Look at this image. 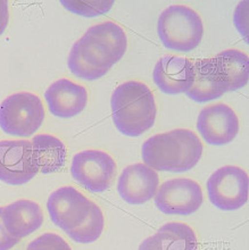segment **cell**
Masks as SVG:
<instances>
[{
  "label": "cell",
  "instance_id": "6da1fadb",
  "mask_svg": "<svg viewBox=\"0 0 249 250\" xmlns=\"http://www.w3.org/2000/svg\"><path fill=\"white\" fill-rule=\"evenodd\" d=\"M127 37L124 29L112 21L90 26L73 44L68 55L70 72L79 79L95 81L105 76L124 57Z\"/></svg>",
  "mask_w": 249,
  "mask_h": 250
},
{
  "label": "cell",
  "instance_id": "7a4b0ae2",
  "mask_svg": "<svg viewBox=\"0 0 249 250\" xmlns=\"http://www.w3.org/2000/svg\"><path fill=\"white\" fill-rule=\"evenodd\" d=\"M203 152L202 140L189 128L155 134L141 147L144 164L156 172H188L198 164Z\"/></svg>",
  "mask_w": 249,
  "mask_h": 250
},
{
  "label": "cell",
  "instance_id": "3957f363",
  "mask_svg": "<svg viewBox=\"0 0 249 250\" xmlns=\"http://www.w3.org/2000/svg\"><path fill=\"white\" fill-rule=\"evenodd\" d=\"M112 119L117 130L137 138L155 124L157 106L149 86L140 81H126L114 90L110 98Z\"/></svg>",
  "mask_w": 249,
  "mask_h": 250
},
{
  "label": "cell",
  "instance_id": "277c9868",
  "mask_svg": "<svg viewBox=\"0 0 249 250\" xmlns=\"http://www.w3.org/2000/svg\"><path fill=\"white\" fill-rule=\"evenodd\" d=\"M204 23L195 9L186 5H172L162 12L157 21V34L166 49L190 53L203 41Z\"/></svg>",
  "mask_w": 249,
  "mask_h": 250
},
{
  "label": "cell",
  "instance_id": "5b68a950",
  "mask_svg": "<svg viewBox=\"0 0 249 250\" xmlns=\"http://www.w3.org/2000/svg\"><path fill=\"white\" fill-rule=\"evenodd\" d=\"M46 112L42 100L32 92H16L0 104V128L6 134L30 138L42 126Z\"/></svg>",
  "mask_w": 249,
  "mask_h": 250
},
{
  "label": "cell",
  "instance_id": "8992f818",
  "mask_svg": "<svg viewBox=\"0 0 249 250\" xmlns=\"http://www.w3.org/2000/svg\"><path fill=\"white\" fill-rule=\"evenodd\" d=\"M206 187L210 204L221 210H237L248 201V174L239 166L227 165L216 169Z\"/></svg>",
  "mask_w": 249,
  "mask_h": 250
},
{
  "label": "cell",
  "instance_id": "52a82bcc",
  "mask_svg": "<svg viewBox=\"0 0 249 250\" xmlns=\"http://www.w3.org/2000/svg\"><path fill=\"white\" fill-rule=\"evenodd\" d=\"M117 166L114 158L100 149H86L74 155L71 175L91 192H105L112 187Z\"/></svg>",
  "mask_w": 249,
  "mask_h": 250
},
{
  "label": "cell",
  "instance_id": "ba28073f",
  "mask_svg": "<svg viewBox=\"0 0 249 250\" xmlns=\"http://www.w3.org/2000/svg\"><path fill=\"white\" fill-rule=\"evenodd\" d=\"M154 200L162 213L188 216L203 206L204 194L202 187L195 180L176 178L162 183Z\"/></svg>",
  "mask_w": 249,
  "mask_h": 250
},
{
  "label": "cell",
  "instance_id": "9c48e42d",
  "mask_svg": "<svg viewBox=\"0 0 249 250\" xmlns=\"http://www.w3.org/2000/svg\"><path fill=\"white\" fill-rule=\"evenodd\" d=\"M92 201L74 187L58 188L47 201V210L53 223L67 233L86 220Z\"/></svg>",
  "mask_w": 249,
  "mask_h": 250
},
{
  "label": "cell",
  "instance_id": "30bf717a",
  "mask_svg": "<svg viewBox=\"0 0 249 250\" xmlns=\"http://www.w3.org/2000/svg\"><path fill=\"white\" fill-rule=\"evenodd\" d=\"M38 172L31 141H0V181L9 186H23L36 178Z\"/></svg>",
  "mask_w": 249,
  "mask_h": 250
},
{
  "label": "cell",
  "instance_id": "8fae6325",
  "mask_svg": "<svg viewBox=\"0 0 249 250\" xmlns=\"http://www.w3.org/2000/svg\"><path fill=\"white\" fill-rule=\"evenodd\" d=\"M197 130L208 145L217 147L228 145L239 133V117L227 104H214L200 110Z\"/></svg>",
  "mask_w": 249,
  "mask_h": 250
},
{
  "label": "cell",
  "instance_id": "7c38bea8",
  "mask_svg": "<svg viewBox=\"0 0 249 250\" xmlns=\"http://www.w3.org/2000/svg\"><path fill=\"white\" fill-rule=\"evenodd\" d=\"M160 187L157 172L144 163L127 166L117 180V192L126 204L138 206L153 199Z\"/></svg>",
  "mask_w": 249,
  "mask_h": 250
},
{
  "label": "cell",
  "instance_id": "4fadbf2b",
  "mask_svg": "<svg viewBox=\"0 0 249 250\" xmlns=\"http://www.w3.org/2000/svg\"><path fill=\"white\" fill-rule=\"evenodd\" d=\"M44 99L51 115L60 119H72L85 109L88 90L72 80L60 79L48 86Z\"/></svg>",
  "mask_w": 249,
  "mask_h": 250
},
{
  "label": "cell",
  "instance_id": "5bb4252c",
  "mask_svg": "<svg viewBox=\"0 0 249 250\" xmlns=\"http://www.w3.org/2000/svg\"><path fill=\"white\" fill-rule=\"evenodd\" d=\"M193 62L185 57L166 55L155 65L153 80L165 95L186 93L192 84Z\"/></svg>",
  "mask_w": 249,
  "mask_h": 250
},
{
  "label": "cell",
  "instance_id": "9a60e30c",
  "mask_svg": "<svg viewBox=\"0 0 249 250\" xmlns=\"http://www.w3.org/2000/svg\"><path fill=\"white\" fill-rule=\"evenodd\" d=\"M2 223L13 238L21 240L42 227V208L33 200H16L2 208Z\"/></svg>",
  "mask_w": 249,
  "mask_h": 250
},
{
  "label": "cell",
  "instance_id": "2e32d148",
  "mask_svg": "<svg viewBox=\"0 0 249 250\" xmlns=\"http://www.w3.org/2000/svg\"><path fill=\"white\" fill-rule=\"evenodd\" d=\"M228 92L214 58H205L193 62L192 84L186 92L187 97L197 104L219 99Z\"/></svg>",
  "mask_w": 249,
  "mask_h": 250
},
{
  "label": "cell",
  "instance_id": "e0dca14e",
  "mask_svg": "<svg viewBox=\"0 0 249 250\" xmlns=\"http://www.w3.org/2000/svg\"><path fill=\"white\" fill-rule=\"evenodd\" d=\"M196 232L182 222H169L141 242L138 250H197Z\"/></svg>",
  "mask_w": 249,
  "mask_h": 250
},
{
  "label": "cell",
  "instance_id": "ac0fdd59",
  "mask_svg": "<svg viewBox=\"0 0 249 250\" xmlns=\"http://www.w3.org/2000/svg\"><path fill=\"white\" fill-rule=\"evenodd\" d=\"M31 146L34 164L40 173L51 174L64 167L67 149L60 138L46 133L38 134L31 140Z\"/></svg>",
  "mask_w": 249,
  "mask_h": 250
},
{
  "label": "cell",
  "instance_id": "d6986e66",
  "mask_svg": "<svg viewBox=\"0 0 249 250\" xmlns=\"http://www.w3.org/2000/svg\"><path fill=\"white\" fill-rule=\"evenodd\" d=\"M216 67L226 83L228 92H233L247 85L249 80V57L238 49L221 51L215 57Z\"/></svg>",
  "mask_w": 249,
  "mask_h": 250
},
{
  "label": "cell",
  "instance_id": "ffe728a7",
  "mask_svg": "<svg viewBox=\"0 0 249 250\" xmlns=\"http://www.w3.org/2000/svg\"><path fill=\"white\" fill-rule=\"evenodd\" d=\"M104 230H105V216L102 208L92 201L91 209L86 220L80 227L68 231L67 234L78 244L88 245L98 240L102 237Z\"/></svg>",
  "mask_w": 249,
  "mask_h": 250
},
{
  "label": "cell",
  "instance_id": "44dd1931",
  "mask_svg": "<svg viewBox=\"0 0 249 250\" xmlns=\"http://www.w3.org/2000/svg\"><path fill=\"white\" fill-rule=\"evenodd\" d=\"M64 8L72 14L84 17H96L107 14L112 9L114 1H79V0H63L61 1Z\"/></svg>",
  "mask_w": 249,
  "mask_h": 250
},
{
  "label": "cell",
  "instance_id": "7402d4cb",
  "mask_svg": "<svg viewBox=\"0 0 249 250\" xmlns=\"http://www.w3.org/2000/svg\"><path fill=\"white\" fill-rule=\"evenodd\" d=\"M26 250H72V248L61 235L48 232L31 241Z\"/></svg>",
  "mask_w": 249,
  "mask_h": 250
},
{
  "label": "cell",
  "instance_id": "603a6c76",
  "mask_svg": "<svg viewBox=\"0 0 249 250\" xmlns=\"http://www.w3.org/2000/svg\"><path fill=\"white\" fill-rule=\"evenodd\" d=\"M19 239L13 238L6 231L2 223V207H0V250H10L19 244Z\"/></svg>",
  "mask_w": 249,
  "mask_h": 250
},
{
  "label": "cell",
  "instance_id": "cb8c5ba5",
  "mask_svg": "<svg viewBox=\"0 0 249 250\" xmlns=\"http://www.w3.org/2000/svg\"><path fill=\"white\" fill-rule=\"evenodd\" d=\"M9 22V7L6 0H0V37L5 33Z\"/></svg>",
  "mask_w": 249,
  "mask_h": 250
}]
</instances>
